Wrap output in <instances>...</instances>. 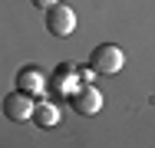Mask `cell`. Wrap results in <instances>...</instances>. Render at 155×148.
Returning <instances> with one entry per match:
<instances>
[{
    "label": "cell",
    "instance_id": "8992f818",
    "mask_svg": "<svg viewBox=\"0 0 155 148\" xmlns=\"http://www.w3.org/2000/svg\"><path fill=\"white\" fill-rule=\"evenodd\" d=\"M53 89L63 92V95H73V89H79L76 86V69L73 66H60L56 76H53Z\"/></svg>",
    "mask_w": 155,
    "mask_h": 148
},
{
    "label": "cell",
    "instance_id": "ba28073f",
    "mask_svg": "<svg viewBox=\"0 0 155 148\" xmlns=\"http://www.w3.org/2000/svg\"><path fill=\"white\" fill-rule=\"evenodd\" d=\"M33 3H36V7H40V10H50V7H56V3H60V0H33Z\"/></svg>",
    "mask_w": 155,
    "mask_h": 148
},
{
    "label": "cell",
    "instance_id": "5b68a950",
    "mask_svg": "<svg viewBox=\"0 0 155 148\" xmlns=\"http://www.w3.org/2000/svg\"><path fill=\"white\" fill-rule=\"evenodd\" d=\"M17 89H23V92H30V95H43V92H46V76H43L36 66H23V69L17 72Z\"/></svg>",
    "mask_w": 155,
    "mask_h": 148
},
{
    "label": "cell",
    "instance_id": "7a4b0ae2",
    "mask_svg": "<svg viewBox=\"0 0 155 148\" xmlns=\"http://www.w3.org/2000/svg\"><path fill=\"white\" fill-rule=\"evenodd\" d=\"M33 112H36L33 95L23 92V89H17V92H10V95L3 99V115L13 118V122H27V118H33Z\"/></svg>",
    "mask_w": 155,
    "mask_h": 148
},
{
    "label": "cell",
    "instance_id": "3957f363",
    "mask_svg": "<svg viewBox=\"0 0 155 148\" xmlns=\"http://www.w3.org/2000/svg\"><path fill=\"white\" fill-rule=\"evenodd\" d=\"M46 30H50L53 36H69V33L76 30V13H73V7H66V3L50 7V10H46Z\"/></svg>",
    "mask_w": 155,
    "mask_h": 148
},
{
    "label": "cell",
    "instance_id": "52a82bcc",
    "mask_svg": "<svg viewBox=\"0 0 155 148\" xmlns=\"http://www.w3.org/2000/svg\"><path fill=\"white\" fill-rule=\"evenodd\" d=\"M33 122H36L40 128H53V125L60 122V109H56L53 102H43V105H36V112H33Z\"/></svg>",
    "mask_w": 155,
    "mask_h": 148
},
{
    "label": "cell",
    "instance_id": "6da1fadb",
    "mask_svg": "<svg viewBox=\"0 0 155 148\" xmlns=\"http://www.w3.org/2000/svg\"><path fill=\"white\" fill-rule=\"evenodd\" d=\"M89 66H93L96 72H102V76H116V72L125 66V53L116 46V43H102V46H96V50H93Z\"/></svg>",
    "mask_w": 155,
    "mask_h": 148
},
{
    "label": "cell",
    "instance_id": "277c9868",
    "mask_svg": "<svg viewBox=\"0 0 155 148\" xmlns=\"http://www.w3.org/2000/svg\"><path fill=\"white\" fill-rule=\"evenodd\" d=\"M69 102H73V109H76L79 115H99V109H102V92L96 86H79L69 95Z\"/></svg>",
    "mask_w": 155,
    "mask_h": 148
}]
</instances>
